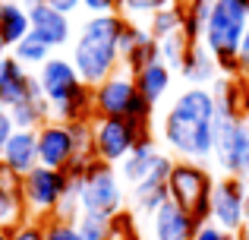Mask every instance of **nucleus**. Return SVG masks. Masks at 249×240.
Masks as SVG:
<instances>
[{"label":"nucleus","mask_w":249,"mask_h":240,"mask_svg":"<svg viewBox=\"0 0 249 240\" xmlns=\"http://www.w3.org/2000/svg\"><path fill=\"white\" fill-rule=\"evenodd\" d=\"M214 92L186 86L161 117V139L177 158L208 165L214 155Z\"/></svg>","instance_id":"obj_1"},{"label":"nucleus","mask_w":249,"mask_h":240,"mask_svg":"<svg viewBox=\"0 0 249 240\" xmlns=\"http://www.w3.org/2000/svg\"><path fill=\"white\" fill-rule=\"evenodd\" d=\"M120 29L123 16H89L73 38V67L89 89L101 86L120 70Z\"/></svg>","instance_id":"obj_2"},{"label":"nucleus","mask_w":249,"mask_h":240,"mask_svg":"<svg viewBox=\"0 0 249 240\" xmlns=\"http://www.w3.org/2000/svg\"><path fill=\"white\" fill-rule=\"evenodd\" d=\"M38 86H41V95L48 98L51 114L60 123H76V120H91L95 111H91V89L82 82V76L76 73L73 60L67 57H54L38 67L35 73Z\"/></svg>","instance_id":"obj_3"},{"label":"nucleus","mask_w":249,"mask_h":240,"mask_svg":"<svg viewBox=\"0 0 249 240\" xmlns=\"http://www.w3.org/2000/svg\"><path fill=\"white\" fill-rule=\"evenodd\" d=\"M249 29V0H218L202 32V44L214 54L221 76L237 79V48Z\"/></svg>","instance_id":"obj_4"},{"label":"nucleus","mask_w":249,"mask_h":240,"mask_svg":"<svg viewBox=\"0 0 249 240\" xmlns=\"http://www.w3.org/2000/svg\"><path fill=\"white\" fill-rule=\"evenodd\" d=\"M212 190H214V174L202 161H183L177 158L167 174V196L180 209H186L199 224L208 222L212 215Z\"/></svg>","instance_id":"obj_5"},{"label":"nucleus","mask_w":249,"mask_h":240,"mask_svg":"<svg viewBox=\"0 0 249 240\" xmlns=\"http://www.w3.org/2000/svg\"><path fill=\"white\" fill-rule=\"evenodd\" d=\"M91 111H95V117H129V120L152 123L155 108L139 95L133 73L120 67L101 86L91 89Z\"/></svg>","instance_id":"obj_6"},{"label":"nucleus","mask_w":249,"mask_h":240,"mask_svg":"<svg viewBox=\"0 0 249 240\" xmlns=\"http://www.w3.org/2000/svg\"><path fill=\"white\" fill-rule=\"evenodd\" d=\"M152 139V123L129 117H91V148L104 165H120L139 142Z\"/></svg>","instance_id":"obj_7"},{"label":"nucleus","mask_w":249,"mask_h":240,"mask_svg":"<svg viewBox=\"0 0 249 240\" xmlns=\"http://www.w3.org/2000/svg\"><path fill=\"white\" fill-rule=\"evenodd\" d=\"M79 205L82 212H95V215H120L123 212V177L114 165L104 161H91L82 171V190H79Z\"/></svg>","instance_id":"obj_8"},{"label":"nucleus","mask_w":249,"mask_h":240,"mask_svg":"<svg viewBox=\"0 0 249 240\" xmlns=\"http://www.w3.org/2000/svg\"><path fill=\"white\" fill-rule=\"evenodd\" d=\"M70 186V174L57 171V167H41L38 165L35 171H29L22 177V203L25 212H29L35 222H48V218L57 215L63 196H67Z\"/></svg>","instance_id":"obj_9"},{"label":"nucleus","mask_w":249,"mask_h":240,"mask_svg":"<svg viewBox=\"0 0 249 240\" xmlns=\"http://www.w3.org/2000/svg\"><path fill=\"white\" fill-rule=\"evenodd\" d=\"M212 161L218 165L221 177H249V123L246 114L233 120L214 123V155Z\"/></svg>","instance_id":"obj_10"},{"label":"nucleus","mask_w":249,"mask_h":240,"mask_svg":"<svg viewBox=\"0 0 249 240\" xmlns=\"http://www.w3.org/2000/svg\"><path fill=\"white\" fill-rule=\"evenodd\" d=\"M246 180L240 177H218L212 190V215L208 222L218 224L221 231H231V234H240V231L249 224V212H246Z\"/></svg>","instance_id":"obj_11"},{"label":"nucleus","mask_w":249,"mask_h":240,"mask_svg":"<svg viewBox=\"0 0 249 240\" xmlns=\"http://www.w3.org/2000/svg\"><path fill=\"white\" fill-rule=\"evenodd\" d=\"M38 161L41 167H57V171H70L79 165V148L70 123L48 120L38 129Z\"/></svg>","instance_id":"obj_12"},{"label":"nucleus","mask_w":249,"mask_h":240,"mask_svg":"<svg viewBox=\"0 0 249 240\" xmlns=\"http://www.w3.org/2000/svg\"><path fill=\"white\" fill-rule=\"evenodd\" d=\"M161 60V51H158V38L139 22H129L123 19V29H120V67L129 70V73H139L142 67Z\"/></svg>","instance_id":"obj_13"},{"label":"nucleus","mask_w":249,"mask_h":240,"mask_svg":"<svg viewBox=\"0 0 249 240\" xmlns=\"http://www.w3.org/2000/svg\"><path fill=\"white\" fill-rule=\"evenodd\" d=\"M29 25H32V35L38 41H44L51 51L63 48V44H73V22H70V16L54 10L48 0L29 6Z\"/></svg>","instance_id":"obj_14"},{"label":"nucleus","mask_w":249,"mask_h":240,"mask_svg":"<svg viewBox=\"0 0 249 240\" xmlns=\"http://www.w3.org/2000/svg\"><path fill=\"white\" fill-rule=\"evenodd\" d=\"M38 92H41V86H38L32 70H25L13 54L0 57V108L3 111L16 108L19 101H25L29 95H38Z\"/></svg>","instance_id":"obj_15"},{"label":"nucleus","mask_w":249,"mask_h":240,"mask_svg":"<svg viewBox=\"0 0 249 240\" xmlns=\"http://www.w3.org/2000/svg\"><path fill=\"white\" fill-rule=\"evenodd\" d=\"M196 231H199V222L186 209L170 203V199L148 218V234H152V240H193Z\"/></svg>","instance_id":"obj_16"},{"label":"nucleus","mask_w":249,"mask_h":240,"mask_svg":"<svg viewBox=\"0 0 249 240\" xmlns=\"http://www.w3.org/2000/svg\"><path fill=\"white\" fill-rule=\"evenodd\" d=\"M29 218L22 203V177L0 161V231H13Z\"/></svg>","instance_id":"obj_17"},{"label":"nucleus","mask_w":249,"mask_h":240,"mask_svg":"<svg viewBox=\"0 0 249 240\" xmlns=\"http://www.w3.org/2000/svg\"><path fill=\"white\" fill-rule=\"evenodd\" d=\"M0 161L10 167L13 174L25 177L29 171H35L41 161H38V129H16L10 136L3 148H0Z\"/></svg>","instance_id":"obj_18"},{"label":"nucleus","mask_w":249,"mask_h":240,"mask_svg":"<svg viewBox=\"0 0 249 240\" xmlns=\"http://www.w3.org/2000/svg\"><path fill=\"white\" fill-rule=\"evenodd\" d=\"M180 76L189 82V86L212 89L214 82L221 79V67H218V60H214L212 51H208L202 41H196V44H189V51H186V60H183V67H180Z\"/></svg>","instance_id":"obj_19"},{"label":"nucleus","mask_w":249,"mask_h":240,"mask_svg":"<svg viewBox=\"0 0 249 240\" xmlns=\"http://www.w3.org/2000/svg\"><path fill=\"white\" fill-rule=\"evenodd\" d=\"M133 79H136L139 95L155 108V105H161V101H164V95L170 92L174 70H170L164 60H155V63H148V67H142L139 73H133Z\"/></svg>","instance_id":"obj_20"},{"label":"nucleus","mask_w":249,"mask_h":240,"mask_svg":"<svg viewBox=\"0 0 249 240\" xmlns=\"http://www.w3.org/2000/svg\"><path fill=\"white\" fill-rule=\"evenodd\" d=\"M167 199H170L167 196V177H155V174H152V177H145L142 184L129 186V203H133L136 215L152 218Z\"/></svg>","instance_id":"obj_21"},{"label":"nucleus","mask_w":249,"mask_h":240,"mask_svg":"<svg viewBox=\"0 0 249 240\" xmlns=\"http://www.w3.org/2000/svg\"><path fill=\"white\" fill-rule=\"evenodd\" d=\"M158 152L161 148L155 146V139H145V142H139V146L133 148V152L126 155V158L117 165V171H120V177H123V184H129V186H136V184H142V180L152 174V167H155V158H158Z\"/></svg>","instance_id":"obj_22"},{"label":"nucleus","mask_w":249,"mask_h":240,"mask_svg":"<svg viewBox=\"0 0 249 240\" xmlns=\"http://www.w3.org/2000/svg\"><path fill=\"white\" fill-rule=\"evenodd\" d=\"M29 32H32L29 10L22 3H16V0H0V38H3L6 48L19 44Z\"/></svg>","instance_id":"obj_23"},{"label":"nucleus","mask_w":249,"mask_h":240,"mask_svg":"<svg viewBox=\"0 0 249 240\" xmlns=\"http://www.w3.org/2000/svg\"><path fill=\"white\" fill-rule=\"evenodd\" d=\"M10 114H13L16 129H41L48 120H54L51 105H48V98H44L41 92H38V95H29V98L19 101L16 108H10Z\"/></svg>","instance_id":"obj_24"},{"label":"nucleus","mask_w":249,"mask_h":240,"mask_svg":"<svg viewBox=\"0 0 249 240\" xmlns=\"http://www.w3.org/2000/svg\"><path fill=\"white\" fill-rule=\"evenodd\" d=\"M183 19H186V3L177 0V3H167V6H161V10H155L152 16L145 19V29L161 41V38H167V35L183 32Z\"/></svg>","instance_id":"obj_25"},{"label":"nucleus","mask_w":249,"mask_h":240,"mask_svg":"<svg viewBox=\"0 0 249 240\" xmlns=\"http://www.w3.org/2000/svg\"><path fill=\"white\" fill-rule=\"evenodd\" d=\"M214 3L218 0H186V19H183V35H186L189 44L202 41V32H205L208 19L214 13Z\"/></svg>","instance_id":"obj_26"},{"label":"nucleus","mask_w":249,"mask_h":240,"mask_svg":"<svg viewBox=\"0 0 249 240\" xmlns=\"http://www.w3.org/2000/svg\"><path fill=\"white\" fill-rule=\"evenodd\" d=\"M10 54L16 57V60L22 63L25 70H38V67H41V63L51 57V54H54V51H51L44 41H38V38L29 32V35H25L19 44H13V48H10Z\"/></svg>","instance_id":"obj_27"},{"label":"nucleus","mask_w":249,"mask_h":240,"mask_svg":"<svg viewBox=\"0 0 249 240\" xmlns=\"http://www.w3.org/2000/svg\"><path fill=\"white\" fill-rule=\"evenodd\" d=\"M158 51H161V60H164L170 70H177V73H180L183 60H186V51H189V41H186V35H183V32H177V35L161 38V41H158Z\"/></svg>","instance_id":"obj_28"},{"label":"nucleus","mask_w":249,"mask_h":240,"mask_svg":"<svg viewBox=\"0 0 249 240\" xmlns=\"http://www.w3.org/2000/svg\"><path fill=\"white\" fill-rule=\"evenodd\" d=\"M82 240H110V218L107 215H95V212H82L76 218Z\"/></svg>","instance_id":"obj_29"},{"label":"nucleus","mask_w":249,"mask_h":240,"mask_svg":"<svg viewBox=\"0 0 249 240\" xmlns=\"http://www.w3.org/2000/svg\"><path fill=\"white\" fill-rule=\"evenodd\" d=\"M167 3H177V0H120V16L129 19V22H139V19H148L155 10Z\"/></svg>","instance_id":"obj_30"},{"label":"nucleus","mask_w":249,"mask_h":240,"mask_svg":"<svg viewBox=\"0 0 249 240\" xmlns=\"http://www.w3.org/2000/svg\"><path fill=\"white\" fill-rule=\"evenodd\" d=\"M44 240H82L79 224L70 218H48L44 222Z\"/></svg>","instance_id":"obj_31"},{"label":"nucleus","mask_w":249,"mask_h":240,"mask_svg":"<svg viewBox=\"0 0 249 240\" xmlns=\"http://www.w3.org/2000/svg\"><path fill=\"white\" fill-rule=\"evenodd\" d=\"M10 240H44V222L25 218L19 228H13V231H10Z\"/></svg>","instance_id":"obj_32"},{"label":"nucleus","mask_w":249,"mask_h":240,"mask_svg":"<svg viewBox=\"0 0 249 240\" xmlns=\"http://www.w3.org/2000/svg\"><path fill=\"white\" fill-rule=\"evenodd\" d=\"M79 10H85L89 16H117L120 13V0H82Z\"/></svg>","instance_id":"obj_33"},{"label":"nucleus","mask_w":249,"mask_h":240,"mask_svg":"<svg viewBox=\"0 0 249 240\" xmlns=\"http://www.w3.org/2000/svg\"><path fill=\"white\" fill-rule=\"evenodd\" d=\"M237 79L243 86H249V29H246L243 41H240V48H237Z\"/></svg>","instance_id":"obj_34"},{"label":"nucleus","mask_w":249,"mask_h":240,"mask_svg":"<svg viewBox=\"0 0 249 240\" xmlns=\"http://www.w3.org/2000/svg\"><path fill=\"white\" fill-rule=\"evenodd\" d=\"M193 240H237V234H231V231H221L218 224L205 222V224H199V231H196Z\"/></svg>","instance_id":"obj_35"},{"label":"nucleus","mask_w":249,"mask_h":240,"mask_svg":"<svg viewBox=\"0 0 249 240\" xmlns=\"http://www.w3.org/2000/svg\"><path fill=\"white\" fill-rule=\"evenodd\" d=\"M13 133H16V123H13V114L0 108V148H3L6 142H10V136H13Z\"/></svg>","instance_id":"obj_36"},{"label":"nucleus","mask_w":249,"mask_h":240,"mask_svg":"<svg viewBox=\"0 0 249 240\" xmlns=\"http://www.w3.org/2000/svg\"><path fill=\"white\" fill-rule=\"evenodd\" d=\"M48 3L54 6V10H60V13H67V16H70V13H76V10H79V3H82V0H48Z\"/></svg>","instance_id":"obj_37"},{"label":"nucleus","mask_w":249,"mask_h":240,"mask_svg":"<svg viewBox=\"0 0 249 240\" xmlns=\"http://www.w3.org/2000/svg\"><path fill=\"white\" fill-rule=\"evenodd\" d=\"M243 114H246V123H249V86H243Z\"/></svg>","instance_id":"obj_38"},{"label":"nucleus","mask_w":249,"mask_h":240,"mask_svg":"<svg viewBox=\"0 0 249 240\" xmlns=\"http://www.w3.org/2000/svg\"><path fill=\"white\" fill-rule=\"evenodd\" d=\"M237 240H249V224H246V228H243V231L237 234Z\"/></svg>","instance_id":"obj_39"},{"label":"nucleus","mask_w":249,"mask_h":240,"mask_svg":"<svg viewBox=\"0 0 249 240\" xmlns=\"http://www.w3.org/2000/svg\"><path fill=\"white\" fill-rule=\"evenodd\" d=\"M3 54H10V48H6V44H3V38H0V57H3Z\"/></svg>","instance_id":"obj_40"},{"label":"nucleus","mask_w":249,"mask_h":240,"mask_svg":"<svg viewBox=\"0 0 249 240\" xmlns=\"http://www.w3.org/2000/svg\"><path fill=\"white\" fill-rule=\"evenodd\" d=\"M35 3H41V0H22V6L29 10V6H35Z\"/></svg>","instance_id":"obj_41"},{"label":"nucleus","mask_w":249,"mask_h":240,"mask_svg":"<svg viewBox=\"0 0 249 240\" xmlns=\"http://www.w3.org/2000/svg\"><path fill=\"white\" fill-rule=\"evenodd\" d=\"M0 240H10V231H0Z\"/></svg>","instance_id":"obj_42"},{"label":"nucleus","mask_w":249,"mask_h":240,"mask_svg":"<svg viewBox=\"0 0 249 240\" xmlns=\"http://www.w3.org/2000/svg\"><path fill=\"white\" fill-rule=\"evenodd\" d=\"M246 212H249V193H246Z\"/></svg>","instance_id":"obj_43"},{"label":"nucleus","mask_w":249,"mask_h":240,"mask_svg":"<svg viewBox=\"0 0 249 240\" xmlns=\"http://www.w3.org/2000/svg\"><path fill=\"white\" fill-rule=\"evenodd\" d=\"M183 3H186V0H183Z\"/></svg>","instance_id":"obj_44"}]
</instances>
